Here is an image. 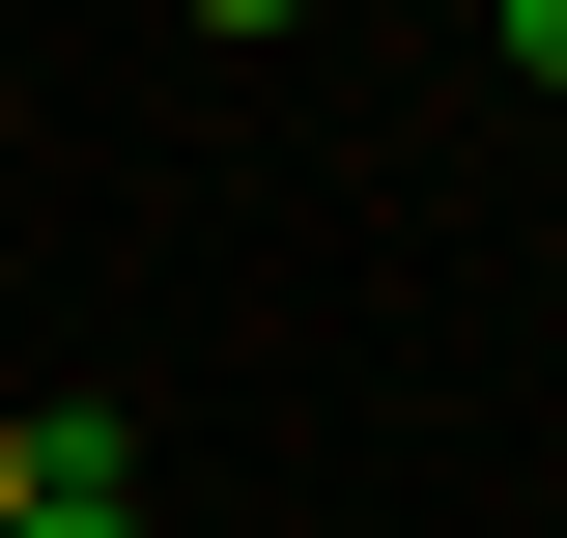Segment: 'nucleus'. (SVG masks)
I'll use <instances>...</instances> for the list:
<instances>
[{
	"label": "nucleus",
	"instance_id": "2",
	"mask_svg": "<svg viewBox=\"0 0 567 538\" xmlns=\"http://www.w3.org/2000/svg\"><path fill=\"white\" fill-rule=\"evenodd\" d=\"M171 29H227V58H256V29H312V0H171Z\"/></svg>",
	"mask_w": 567,
	"mask_h": 538
},
{
	"label": "nucleus",
	"instance_id": "3",
	"mask_svg": "<svg viewBox=\"0 0 567 538\" xmlns=\"http://www.w3.org/2000/svg\"><path fill=\"white\" fill-rule=\"evenodd\" d=\"M0 510H29V397H0Z\"/></svg>",
	"mask_w": 567,
	"mask_h": 538
},
{
	"label": "nucleus",
	"instance_id": "1",
	"mask_svg": "<svg viewBox=\"0 0 567 538\" xmlns=\"http://www.w3.org/2000/svg\"><path fill=\"white\" fill-rule=\"evenodd\" d=\"M483 29H511V85H567V0H483Z\"/></svg>",
	"mask_w": 567,
	"mask_h": 538
}]
</instances>
